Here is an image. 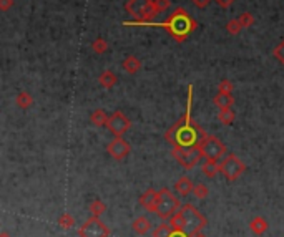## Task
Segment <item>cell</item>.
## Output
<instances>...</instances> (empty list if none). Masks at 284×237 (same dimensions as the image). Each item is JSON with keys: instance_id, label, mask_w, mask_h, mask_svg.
Here are the masks:
<instances>
[{"instance_id": "6da1fadb", "label": "cell", "mask_w": 284, "mask_h": 237, "mask_svg": "<svg viewBox=\"0 0 284 237\" xmlns=\"http://www.w3.org/2000/svg\"><path fill=\"white\" fill-rule=\"evenodd\" d=\"M188 108L181 120H178L174 125L165 133V138L173 146H196L204 139V130L199 125L191 120V100H193V86H188Z\"/></svg>"}, {"instance_id": "7a4b0ae2", "label": "cell", "mask_w": 284, "mask_h": 237, "mask_svg": "<svg viewBox=\"0 0 284 237\" xmlns=\"http://www.w3.org/2000/svg\"><path fill=\"white\" fill-rule=\"evenodd\" d=\"M146 25H151V27H161L163 30H167V33L170 37H173V40H176L178 43L185 42L191 33L195 32L198 24L196 20L186 12V8L178 7L173 10V14L168 15V19L161 24H155V22H150Z\"/></svg>"}, {"instance_id": "3957f363", "label": "cell", "mask_w": 284, "mask_h": 237, "mask_svg": "<svg viewBox=\"0 0 284 237\" xmlns=\"http://www.w3.org/2000/svg\"><path fill=\"white\" fill-rule=\"evenodd\" d=\"M181 208V203L168 187H161L158 191V201H156V216L161 221H168L174 212H178Z\"/></svg>"}, {"instance_id": "277c9868", "label": "cell", "mask_w": 284, "mask_h": 237, "mask_svg": "<svg viewBox=\"0 0 284 237\" xmlns=\"http://www.w3.org/2000/svg\"><path fill=\"white\" fill-rule=\"evenodd\" d=\"M171 156L178 161V164L183 166L185 169H193L204 158L199 144H196V146H173Z\"/></svg>"}, {"instance_id": "5b68a950", "label": "cell", "mask_w": 284, "mask_h": 237, "mask_svg": "<svg viewBox=\"0 0 284 237\" xmlns=\"http://www.w3.org/2000/svg\"><path fill=\"white\" fill-rule=\"evenodd\" d=\"M244 171H246V164L243 163V159H239V156L233 155V153L226 155L220 163V173L226 181H236Z\"/></svg>"}, {"instance_id": "8992f818", "label": "cell", "mask_w": 284, "mask_h": 237, "mask_svg": "<svg viewBox=\"0 0 284 237\" xmlns=\"http://www.w3.org/2000/svg\"><path fill=\"white\" fill-rule=\"evenodd\" d=\"M180 212L183 214V217H185L188 234H193L196 231H203L204 227H206L208 224L206 217H204L193 204H183L180 208Z\"/></svg>"}, {"instance_id": "52a82bcc", "label": "cell", "mask_w": 284, "mask_h": 237, "mask_svg": "<svg viewBox=\"0 0 284 237\" xmlns=\"http://www.w3.org/2000/svg\"><path fill=\"white\" fill-rule=\"evenodd\" d=\"M199 148H201L203 156L206 158V159H223V158L228 155V153H226L225 143L213 134L204 136V139L199 143Z\"/></svg>"}, {"instance_id": "ba28073f", "label": "cell", "mask_w": 284, "mask_h": 237, "mask_svg": "<svg viewBox=\"0 0 284 237\" xmlns=\"http://www.w3.org/2000/svg\"><path fill=\"white\" fill-rule=\"evenodd\" d=\"M78 236L80 237H108L110 236V229L105 226V222L100 221V217L90 216L80 226Z\"/></svg>"}, {"instance_id": "9c48e42d", "label": "cell", "mask_w": 284, "mask_h": 237, "mask_svg": "<svg viewBox=\"0 0 284 237\" xmlns=\"http://www.w3.org/2000/svg\"><path fill=\"white\" fill-rule=\"evenodd\" d=\"M130 126H132V121L123 111H113L107 123V128L113 136H123L130 130Z\"/></svg>"}, {"instance_id": "30bf717a", "label": "cell", "mask_w": 284, "mask_h": 237, "mask_svg": "<svg viewBox=\"0 0 284 237\" xmlns=\"http://www.w3.org/2000/svg\"><path fill=\"white\" fill-rule=\"evenodd\" d=\"M107 151H108V155L113 158V159L121 161V159H125V158L130 155V151H132V146H130V143L125 141L121 136H115V139L108 143Z\"/></svg>"}, {"instance_id": "8fae6325", "label": "cell", "mask_w": 284, "mask_h": 237, "mask_svg": "<svg viewBox=\"0 0 284 237\" xmlns=\"http://www.w3.org/2000/svg\"><path fill=\"white\" fill-rule=\"evenodd\" d=\"M153 0H128L125 3V10L133 17L135 20H140L148 8L151 7Z\"/></svg>"}, {"instance_id": "7c38bea8", "label": "cell", "mask_w": 284, "mask_h": 237, "mask_svg": "<svg viewBox=\"0 0 284 237\" xmlns=\"http://www.w3.org/2000/svg\"><path fill=\"white\" fill-rule=\"evenodd\" d=\"M156 201H158V191L153 189H146L143 192L142 196H140V204H142V208L146 211V212H156Z\"/></svg>"}, {"instance_id": "4fadbf2b", "label": "cell", "mask_w": 284, "mask_h": 237, "mask_svg": "<svg viewBox=\"0 0 284 237\" xmlns=\"http://www.w3.org/2000/svg\"><path fill=\"white\" fill-rule=\"evenodd\" d=\"M193 187H195V183L188 176H181L176 183H174V191H176L181 197L193 194Z\"/></svg>"}, {"instance_id": "5bb4252c", "label": "cell", "mask_w": 284, "mask_h": 237, "mask_svg": "<svg viewBox=\"0 0 284 237\" xmlns=\"http://www.w3.org/2000/svg\"><path fill=\"white\" fill-rule=\"evenodd\" d=\"M132 229L133 232H137L138 236H143L151 231V221L146 216H140L132 222Z\"/></svg>"}, {"instance_id": "9a60e30c", "label": "cell", "mask_w": 284, "mask_h": 237, "mask_svg": "<svg viewBox=\"0 0 284 237\" xmlns=\"http://www.w3.org/2000/svg\"><path fill=\"white\" fill-rule=\"evenodd\" d=\"M121 67L128 75H135L138 73L140 70H142V61H140L138 56L135 55H128L126 58L123 60V63H121Z\"/></svg>"}, {"instance_id": "2e32d148", "label": "cell", "mask_w": 284, "mask_h": 237, "mask_svg": "<svg viewBox=\"0 0 284 237\" xmlns=\"http://www.w3.org/2000/svg\"><path fill=\"white\" fill-rule=\"evenodd\" d=\"M268 227H269L268 221H266L264 217H261V216L253 217L251 222H250V229H251L253 234H256V236H263L264 232L268 231Z\"/></svg>"}, {"instance_id": "e0dca14e", "label": "cell", "mask_w": 284, "mask_h": 237, "mask_svg": "<svg viewBox=\"0 0 284 237\" xmlns=\"http://www.w3.org/2000/svg\"><path fill=\"white\" fill-rule=\"evenodd\" d=\"M201 171H203V174L208 179H213L220 173V163H218V159H206L203 166H201Z\"/></svg>"}, {"instance_id": "ac0fdd59", "label": "cell", "mask_w": 284, "mask_h": 237, "mask_svg": "<svg viewBox=\"0 0 284 237\" xmlns=\"http://www.w3.org/2000/svg\"><path fill=\"white\" fill-rule=\"evenodd\" d=\"M116 81H118V77L112 72V70H105V72L98 77V83L107 90H112L113 86L116 85Z\"/></svg>"}, {"instance_id": "d6986e66", "label": "cell", "mask_w": 284, "mask_h": 237, "mask_svg": "<svg viewBox=\"0 0 284 237\" xmlns=\"http://www.w3.org/2000/svg\"><path fill=\"white\" fill-rule=\"evenodd\" d=\"M213 103H215L220 109L231 108L234 105V96L231 93H218L215 98H213Z\"/></svg>"}, {"instance_id": "ffe728a7", "label": "cell", "mask_w": 284, "mask_h": 237, "mask_svg": "<svg viewBox=\"0 0 284 237\" xmlns=\"http://www.w3.org/2000/svg\"><path fill=\"white\" fill-rule=\"evenodd\" d=\"M108 118H110V116L105 113V109L98 108V109H95V111L90 115V123L93 126H97V128H102V126H107Z\"/></svg>"}, {"instance_id": "44dd1931", "label": "cell", "mask_w": 284, "mask_h": 237, "mask_svg": "<svg viewBox=\"0 0 284 237\" xmlns=\"http://www.w3.org/2000/svg\"><path fill=\"white\" fill-rule=\"evenodd\" d=\"M168 224L171 226L173 231H183L186 232V222H185V217H183V214L178 211V212H174L171 217L168 219Z\"/></svg>"}, {"instance_id": "7402d4cb", "label": "cell", "mask_w": 284, "mask_h": 237, "mask_svg": "<svg viewBox=\"0 0 284 237\" xmlns=\"http://www.w3.org/2000/svg\"><path fill=\"white\" fill-rule=\"evenodd\" d=\"M15 105L22 109H27L33 105V96L30 95L28 91H20V93L15 96Z\"/></svg>"}, {"instance_id": "603a6c76", "label": "cell", "mask_w": 284, "mask_h": 237, "mask_svg": "<svg viewBox=\"0 0 284 237\" xmlns=\"http://www.w3.org/2000/svg\"><path fill=\"white\" fill-rule=\"evenodd\" d=\"M171 234H173V229H171V226H170L168 222H160L158 226L153 229V232H151V236L153 237H171Z\"/></svg>"}, {"instance_id": "cb8c5ba5", "label": "cell", "mask_w": 284, "mask_h": 237, "mask_svg": "<svg viewBox=\"0 0 284 237\" xmlns=\"http://www.w3.org/2000/svg\"><path fill=\"white\" fill-rule=\"evenodd\" d=\"M234 111L231 108H226V109H220V113H218V120H220L221 125H225V126H229V125H233L234 123Z\"/></svg>"}, {"instance_id": "d4e9b609", "label": "cell", "mask_w": 284, "mask_h": 237, "mask_svg": "<svg viewBox=\"0 0 284 237\" xmlns=\"http://www.w3.org/2000/svg\"><path fill=\"white\" fill-rule=\"evenodd\" d=\"M90 212H91V216H95V217L103 216V214L107 212V204H105L102 199H95L93 203H90Z\"/></svg>"}, {"instance_id": "484cf974", "label": "cell", "mask_w": 284, "mask_h": 237, "mask_svg": "<svg viewBox=\"0 0 284 237\" xmlns=\"http://www.w3.org/2000/svg\"><path fill=\"white\" fill-rule=\"evenodd\" d=\"M193 196L196 197V199H206V197L209 196V189H208V186L206 184H203V183H198V184H195V187H193Z\"/></svg>"}, {"instance_id": "4316f807", "label": "cell", "mask_w": 284, "mask_h": 237, "mask_svg": "<svg viewBox=\"0 0 284 237\" xmlns=\"http://www.w3.org/2000/svg\"><path fill=\"white\" fill-rule=\"evenodd\" d=\"M91 50L95 52L97 55H103L105 52L108 50V43H107V40L105 38H95L93 40V43H91Z\"/></svg>"}, {"instance_id": "83f0119b", "label": "cell", "mask_w": 284, "mask_h": 237, "mask_svg": "<svg viewBox=\"0 0 284 237\" xmlns=\"http://www.w3.org/2000/svg\"><path fill=\"white\" fill-rule=\"evenodd\" d=\"M58 226L62 227V229H72V227L75 226V219H73L72 214L63 212L62 216L58 217Z\"/></svg>"}, {"instance_id": "f1b7e54d", "label": "cell", "mask_w": 284, "mask_h": 237, "mask_svg": "<svg viewBox=\"0 0 284 237\" xmlns=\"http://www.w3.org/2000/svg\"><path fill=\"white\" fill-rule=\"evenodd\" d=\"M226 30H228V33H231V35H238L243 30V25H241V22H239V19L229 20L228 24H226Z\"/></svg>"}, {"instance_id": "f546056e", "label": "cell", "mask_w": 284, "mask_h": 237, "mask_svg": "<svg viewBox=\"0 0 284 237\" xmlns=\"http://www.w3.org/2000/svg\"><path fill=\"white\" fill-rule=\"evenodd\" d=\"M233 90H234V85H233V81L228 80V78L221 80L220 85H218V93H233Z\"/></svg>"}, {"instance_id": "4dcf8cb0", "label": "cell", "mask_w": 284, "mask_h": 237, "mask_svg": "<svg viewBox=\"0 0 284 237\" xmlns=\"http://www.w3.org/2000/svg\"><path fill=\"white\" fill-rule=\"evenodd\" d=\"M170 5H171V2H170V0H153V7L156 8V12H158V14H163L165 10H168Z\"/></svg>"}, {"instance_id": "1f68e13d", "label": "cell", "mask_w": 284, "mask_h": 237, "mask_svg": "<svg viewBox=\"0 0 284 237\" xmlns=\"http://www.w3.org/2000/svg\"><path fill=\"white\" fill-rule=\"evenodd\" d=\"M239 22H241L243 28H250L253 24H255V17H253V14H250V12H244V14L239 17Z\"/></svg>"}, {"instance_id": "d6a6232c", "label": "cell", "mask_w": 284, "mask_h": 237, "mask_svg": "<svg viewBox=\"0 0 284 237\" xmlns=\"http://www.w3.org/2000/svg\"><path fill=\"white\" fill-rule=\"evenodd\" d=\"M273 55H274V58H276L279 63L284 67V40L283 42H279V45L274 48V52H273Z\"/></svg>"}, {"instance_id": "836d02e7", "label": "cell", "mask_w": 284, "mask_h": 237, "mask_svg": "<svg viewBox=\"0 0 284 237\" xmlns=\"http://www.w3.org/2000/svg\"><path fill=\"white\" fill-rule=\"evenodd\" d=\"M14 7V0H0V10L7 12Z\"/></svg>"}, {"instance_id": "e575fe53", "label": "cell", "mask_w": 284, "mask_h": 237, "mask_svg": "<svg viewBox=\"0 0 284 237\" xmlns=\"http://www.w3.org/2000/svg\"><path fill=\"white\" fill-rule=\"evenodd\" d=\"M191 2H193V5L196 8H206L211 0H191Z\"/></svg>"}, {"instance_id": "d590c367", "label": "cell", "mask_w": 284, "mask_h": 237, "mask_svg": "<svg viewBox=\"0 0 284 237\" xmlns=\"http://www.w3.org/2000/svg\"><path fill=\"white\" fill-rule=\"evenodd\" d=\"M215 2H216L220 7H223V8H228V7L233 5V3L236 2V0H215Z\"/></svg>"}, {"instance_id": "8d00e7d4", "label": "cell", "mask_w": 284, "mask_h": 237, "mask_svg": "<svg viewBox=\"0 0 284 237\" xmlns=\"http://www.w3.org/2000/svg\"><path fill=\"white\" fill-rule=\"evenodd\" d=\"M171 237H190L188 232H183V231H173Z\"/></svg>"}, {"instance_id": "74e56055", "label": "cell", "mask_w": 284, "mask_h": 237, "mask_svg": "<svg viewBox=\"0 0 284 237\" xmlns=\"http://www.w3.org/2000/svg\"><path fill=\"white\" fill-rule=\"evenodd\" d=\"M190 237H208V236L204 234L203 231H196V232H193V234H190Z\"/></svg>"}, {"instance_id": "f35d334b", "label": "cell", "mask_w": 284, "mask_h": 237, "mask_svg": "<svg viewBox=\"0 0 284 237\" xmlns=\"http://www.w3.org/2000/svg\"><path fill=\"white\" fill-rule=\"evenodd\" d=\"M0 237H10V234H8L7 231H2V232H0Z\"/></svg>"}]
</instances>
